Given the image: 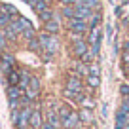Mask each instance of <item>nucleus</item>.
<instances>
[{"instance_id":"nucleus-1","label":"nucleus","mask_w":129,"mask_h":129,"mask_svg":"<svg viewBox=\"0 0 129 129\" xmlns=\"http://www.w3.org/2000/svg\"><path fill=\"white\" fill-rule=\"evenodd\" d=\"M38 40H40V44H42V49L51 53V55H55V53L59 51V48H61L59 38L53 36V34H48V32H44V30L38 32Z\"/></svg>"},{"instance_id":"nucleus-2","label":"nucleus","mask_w":129,"mask_h":129,"mask_svg":"<svg viewBox=\"0 0 129 129\" xmlns=\"http://www.w3.org/2000/svg\"><path fill=\"white\" fill-rule=\"evenodd\" d=\"M67 30H69L70 34H80V36H87L89 30H91V27H89L87 21L74 17V19L67 21Z\"/></svg>"},{"instance_id":"nucleus-3","label":"nucleus","mask_w":129,"mask_h":129,"mask_svg":"<svg viewBox=\"0 0 129 129\" xmlns=\"http://www.w3.org/2000/svg\"><path fill=\"white\" fill-rule=\"evenodd\" d=\"M87 49H89V42L85 40V38L70 42V53H72V57H76V59H82V55H84Z\"/></svg>"},{"instance_id":"nucleus-4","label":"nucleus","mask_w":129,"mask_h":129,"mask_svg":"<svg viewBox=\"0 0 129 129\" xmlns=\"http://www.w3.org/2000/svg\"><path fill=\"white\" fill-rule=\"evenodd\" d=\"M64 87L72 89V91H76V93H82V91H84V80H82V76H78L76 72H72V74L67 76Z\"/></svg>"},{"instance_id":"nucleus-5","label":"nucleus","mask_w":129,"mask_h":129,"mask_svg":"<svg viewBox=\"0 0 129 129\" xmlns=\"http://www.w3.org/2000/svg\"><path fill=\"white\" fill-rule=\"evenodd\" d=\"M61 21H59V17H55V19H51V21H46V23H42V30L44 32H48V34H53V36H57L61 32Z\"/></svg>"},{"instance_id":"nucleus-6","label":"nucleus","mask_w":129,"mask_h":129,"mask_svg":"<svg viewBox=\"0 0 129 129\" xmlns=\"http://www.w3.org/2000/svg\"><path fill=\"white\" fill-rule=\"evenodd\" d=\"M74 8H76V17L78 19H84V21H89L93 17V13H95V10H91L89 6H85V0L82 2V4L74 6Z\"/></svg>"},{"instance_id":"nucleus-7","label":"nucleus","mask_w":129,"mask_h":129,"mask_svg":"<svg viewBox=\"0 0 129 129\" xmlns=\"http://www.w3.org/2000/svg\"><path fill=\"white\" fill-rule=\"evenodd\" d=\"M78 125H80V116H78V112L72 110V114L63 120V125H61V127L63 129H76Z\"/></svg>"},{"instance_id":"nucleus-8","label":"nucleus","mask_w":129,"mask_h":129,"mask_svg":"<svg viewBox=\"0 0 129 129\" xmlns=\"http://www.w3.org/2000/svg\"><path fill=\"white\" fill-rule=\"evenodd\" d=\"M44 125V118H42V112L38 108L32 110V116H30V129H42Z\"/></svg>"},{"instance_id":"nucleus-9","label":"nucleus","mask_w":129,"mask_h":129,"mask_svg":"<svg viewBox=\"0 0 129 129\" xmlns=\"http://www.w3.org/2000/svg\"><path fill=\"white\" fill-rule=\"evenodd\" d=\"M6 93H8V99H10V101H19L21 97H23V89H21L19 85H8Z\"/></svg>"},{"instance_id":"nucleus-10","label":"nucleus","mask_w":129,"mask_h":129,"mask_svg":"<svg viewBox=\"0 0 129 129\" xmlns=\"http://www.w3.org/2000/svg\"><path fill=\"white\" fill-rule=\"evenodd\" d=\"M78 116H80V123L89 125L93 121V110L91 108H80L78 110Z\"/></svg>"},{"instance_id":"nucleus-11","label":"nucleus","mask_w":129,"mask_h":129,"mask_svg":"<svg viewBox=\"0 0 129 129\" xmlns=\"http://www.w3.org/2000/svg\"><path fill=\"white\" fill-rule=\"evenodd\" d=\"M46 121H48L49 125H53L55 129H59L61 125H63V121H61V118H59V114H57V110H49L48 116H46Z\"/></svg>"},{"instance_id":"nucleus-12","label":"nucleus","mask_w":129,"mask_h":129,"mask_svg":"<svg viewBox=\"0 0 129 129\" xmlns=\"http://www.w3.org/2000/svg\"><path fill=\"white\" fill-rule=\"evenodd\" d=\"M0 12H2V13H6V15H10L12 19L19 17V12L15 10V6H12V4H6V2H0Z\"/></svg>"},{"instance_id":"nucleus-13","label":"nucleus","mask_w":129,"mask_h":129,"mask_svg":"<svg viewBox=\"0 0 129 129\" xmlns=\"http://www.w3.org/2000/svg\"><path fill=\"white\" fill-rule=\"evenodd\" d=\"M78 103H80V108H95V101H93L89 95H85V93H80V97H78Z\"/></svg>"},{"instance_id":"nucleus-14","label":"nucleus","mask_w":129,"mask_h":129,"mask_svg":"<svg viewBox=\"0 0 129 129\" xmlns=\"http://www.w3.org/2000/svg\"><path fill=\"white\" fill-rule=\"evenodd\" d=\"M61 17L67 19V21L74 19L76 17V8L74 6H61Z\"/></svg>"},{"instance_id":"nucleus-15","label":"nucleus","mask_w":129,"mask_h":129,"mask_svg":"<svg viewBox=\"0 0 129 129\" xmlns=\"http://www.w3.org/2000/svg\"><path fill=\"white\" fill-rule=\"evenodd\" d=\"M6 78H8V85H19V82H21V72L13 69L12 72L6 74Z\"/></svg>"},{"instance_id":"nucleus-16","label":"nucleus","mask_w":129,"mask_h":129,"mask_svg":"<svg viewBox=\"0 0 129 129\" xmlns=\"http://www.w3.org/2000/svg\"><path fill=\"white\" fill-rule=\"evenodd\" d=\"M57 114H59L61 121H63V120H64L67 116H70V114H72V108H70V105L63 103V105H59V106H57Z\"/></svg>"},{"instance_id":"nucleus-17","label":"nucleus","mask_w":129,"mask_h":129,"mask_svg":"<svg viewBox=\"0 0 129 129\" xmlns=\"http://www.w3.org/2000/svg\"><path fill=\"white\" fill-rule=\"evenodd\" d=\"M38 17H40V21H42V23H46V21L55 19V17H57V13H55V10H53V8H48V10H44V12H42Z\"/></svg>"},{"instance_id":"nucleus-18","label":"nucleus","mask_w":129,"mask_h":129,"mask_svg":"<svg viewBox=\"0 0 129 129\" xmlns=\"http://www.w3.org/2000/svg\"><path fill=\"white\" fill-rule=\"evenodd\" d=\"M85 85L91 87V89H97L101 85V76H91V74H89V76L85 78Z\"/></svg>"},{"instance_id":"nucleus-19","label":"nucleus","mask_w":129,"mask_h":129,"mask_svg":"<svg viewBox=\"0 0 129 129\" xmlns=\"http://www.w3.org/2000/svg\"><path fill=\"white\" fill-rule=\"evenodd\" d=\"M27 48L30 49V51H40V49H42V44H40V40H38V36L32 38V40H28V42H27Z\"/></svg>"},{"instance_id":"nucleus-20","label":"nucleus","mask_w":129,"mask_h":129,"mask_svg":"<svg viewBox=\"0 0 129 129\" xmlns=\"http://www.w3.org/2000/svg\"><path fill=\"white\" fill-rule=\"evenodd\" d=\"M87 23H89V27H91V28L99 27V25H101V10H99V12H95V13H93V17H91V19L87 21Z\"/></svg>"},{"instance_id":"nucleus-21","label":"nucleus","mask_w":129,"mask_h":129,"mask_svg":"<svg viewBox=\"0 0 129 129\" xmlns=\"http://www.w3.org/2000/svg\"><path fill=\"white\" fill-rule=\"evenodd\" d=\"M89 74L91 76H101V64H99V61H93L89 64Z\"/></svg>"},{"instance_id":"nucleus-22","label":"nucleus","mask_w":129,"mask_h":129,"mask_svg":"<svg viewBox=\"0 0 129 129\" xmlns=\"http://www.w3.org/2000/svg\"><path fill=\"white\" fill-rule=\"evenodd\" d=\"M48 8H51V6H49V2L46 0V2H40V4H36L32 10H34V13H36V15H40V13L44 12V10H48Z\"/></svg>"},{"instance_id":"nucleus-23","label":"nucleus","mask_w":129,"mask_h":129,"mask_svg":"<svg viewBox=\"0 0 129 129\" xmlns=\"http://www.w3.org/2000/svg\"><path fill=\"white\" fill-rule=\"evenodd\" d=\"M15 19L17 21H19V25H21V28H23V32L25 30H28V28H34V27H32V25H30V21H27V19H25V17H15Z\"/></svg>"},{"instance_id":"nucleus-24","label":"nucleus","mask_w":129,"mask_h":129,"mask_svg":"<svg viewBox=\"0 0 129 129\" xmlns=\"http://www.w3.org/2000/svg\"><path fill=\"white\" fill-rule=\"evenodd\" d=\"M85 6H89V8L95 10V12H99V10H101V0H85Z\"/></svg>"},{"instance_id":"nucleus-25","label":"nucleus","mask_w":129,"mask_h":129,"mask_svg":"<svg viewBox=\"0 0 129 129\" xmlns=\"http://www.w3.org/2000/svg\"><path fill=\"white\" fill-rule=\"evenodd\" d=\"M118 110L129 116V99H121V103H120V108H118Z\"/></svg>"},{"instance_id":"nucleus-26","label":"nucleus","mask_w":129,"mask_h":129,"mask_svg":"<svg viewBox=\"0 0 129 129\" xmlns=\"http://www.w3.org/2000/svg\"><path fill=\"white\" fill-rule=\"evenodd\" d=\"M120 95L121 99H129V84H120Z\"/></svg>"},{"instance_id":"nucleus-27","label":"nucleus","mask_w":129,"mask_h":129,"mask_svg":"<svg viewBox=\"0 0 129 129\" xmlns=\"http://www.w3.org/2000/svg\"><path fill=\"white\" fill-rule=\"evenodd\" d=\"M30 89H34V91H40V80H38V76H32L30 78V85H28Z\"/></svg>"},{"instance_id":"nucleus-28","label":"nucleus","mask_w":129,"mask_h":129,"mask_svg":"<svg viewBox=\"0 0 129 129\" xmlns=\"http://www.w3.org/2000/svg\"><path fill=\"white\" fill-rule=\"evenodd\" d=\"M0 61H6V63H10V64H12V67H13V64H15V59H13V57L12 55H10V53H2V55H0Z\"/></svg>"},{"instance_id":"nucleus-29","label":"nucleus","mask_w":129,"mask_h":129,"mask_svg":"<svg viewBox=\"0 0 129 129\" xmlns=\"http://www.w3.org/2000/svg\"><path fill=\"white\" fill-rule=\"evenodd\" d=\"M121 63L123 67H129V51H121Z\"/></svg>"},{"instance_id":"nucleus-30","label":"nucleus","mask_w":129,"mask_h":129,"mask_svg":"<svg viewBox=\"0 0 129 129\" xmlns=\"http://www.w3.org/2000/svg\"><path fill=\"white\" fill-rule=\"evenodd\" d=\"M61 6H74L76 4V0H59Z\"/></svg>"},{"instance_id":"nucleus-31","label":"nucleus","mask_w":129,"mask_h":129,"mask_svg":"<svg viewBox=\"0 0 129 129\" xmlns=\"http://www.w3.org/2000/svg\"><path fill=\"white\" fill-rule=\"evenodd\" d=\"M40 2H46V0H28L27 4L30 6V8H34V6H36V4H40Z\"/></svg>"},{"instance_id":"nucleus-32","label":"nucleus","mask_w":129,"mask_h":129,"mask_svg":"<svg viewBox=\"0 0 129 129\" xmlns=\"http://www.w3.org/2000/svg\"><path fill=\"white\" fill-rule=\"evenodd\" d=\"M42 129H55V127H53V125H49L48 121H44V125H42Z\"/></svg>"},{"instance_id":"nucleus-33","label":"nucleus","mask_w":129,"mask_h":129,"mask_svg":"<svg viewBox=\"0 0 129 129\" xmlns=\"http://www.w3.org/2000/svg\"><path fill=\"white\" fill-rule=\"evenodd\" d=\"M123 51H129V38L123 42Z\"/></svg>"},{"instance_id":"nucleus-34","label":"nucleus","mask_w":129,"mask_h":129,"mask_svg":"<svg viewBox=\"0 0 129 129\" xmlns=\"http://www.w3.org/2000/svg\"><path fill=\"white\" fill-rule=\"evenodd\" d=\"M23 2H28V0H23Z\"/></svg>"},{"instance_id":"nucleus-35","label":"nucleus","mask_w":129,"mask_h":129,"mask_svg":"<svg viewBox=\"0 0 129 129\" xmlns=\"http://www.w3.org/2000/svg\"><path fill=\"white\" fill-rule=\"evenodd\" d=\"M125 129H129V125H127V127H125Z\"/></svg>"}]
</instances>
